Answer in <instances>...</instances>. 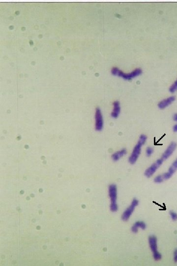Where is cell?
I'll return each instance as SVG.
<instances>
[{
    "mask_svg": "<svg viewBox=\"0 0 177 266\" xmlns=\"http://www.w3.org/2000/svg\"><path fill=\"white\" fill-rule=\"evenodd\" d=\"M111 73L113 75L122 77L124 80H130L132 78H135L141 75L142 73V71L140 68H137L134 71L132 72L131 73H129V74H125V73H123L122 71L119 69L118 68L114 67L112 69Z\"/></svg>",
    "mask_w": 177,
    "mask_h": 266,
    "instance_id": "1",
    "label": "cell"
},
{
    "mask_svg": "<svg viewBox=\"0 0 177 266\" xmlns=\"http://www.w3.org/2000/svg\"><path fill=\"white\" fill-rule=\"evenodd\" d=\"M109 193L111 199V210L112 211H116L118 210L117 204V189L115 184L110 185L109 188Z\"/></svg>",
    "mask_w": 177,
    "mask_h": 266,
    "instance_id": "2",
    "label": "cell"
},
{
    "mask_svg": "<svg viewBox=\"0 0 177 266\" xmlns=\"http://www.w3.org/2000/svg\"><path fill=\"white\" fill-rule=\"evenodd\" d=\"M149 243L150 246L151 250L153 252V256L154 259L156 261H158L161 259L162 256L161 254L159 253L158 251V247H157V239L154 236H150L149 238Z\"/></svg>",
    "mask_w": 177,
    "mask_h": 266,
    "instance_id": "3",
    "label": "cell"
},
{
    "mask_svg": "<svg viewBox=\"0 0 177 266\" xmlns=\"http://www.w3.org/2000/svg\"><path fill=\"white\" fill-rule=\"evenodd\" d=\"M143 145V144L140 143V142H138L136 145L135 146L132 152L131 153L130 156L129 157V162L131 164H134L136 162L137 160L138 159V157L141 153V147Z\"/></svg>",
    "mask_w": 177,
    "mask_h": 266,
    "instance_id": "4",
    "label": "cell"
},
{
    "mask_svg": "<svg viewBox=\"0 0 177 266\" xmlns=\"http://www.w3.org/2000/svg\"><path fill=\"white\" fill-rule=\"evenodd\" d=\"M95 129L97 131H100L103 128V119L101 110L99 108L96 109L95 114Z\"/></svg>",
    "mask_w": 177,
    "mask_h": 266,
    "instance_id": "5",
    "label": "cell"
},
{
    "mask_svg": "<svg viewBox=\"0 0 177 266\" xmlns=\"http://www.w3.org/2000/svg\"><path fill=\"white\" fill-rule=\"evenodd\" d=\"M138 201L136 199H133L131 205L123 213L122 215V220L124 221H127L128 220L133 212L134 211L135 208L138 205Z\"/></svg>",
    "mask_w": 177,
    "mask_h": 266,
    "instance_id": "6",
    "label": "cell"
},
{
    "mask_svg": "<svg viewBox=\"0 0 177 266\" xmlns=\"http://www.w3.org/2000/svg\"><path fill=\"white\" fill-rule=\"evenodd\" d=\"M162 163V159L158 160L154 163L153 164L152 166H150V167H149V168H147L145 172L146 176H147V177H151L154 174V172H156V170L161 166Z\"/></svg>",
    "mask_w": 177,
    "mask_h": 266,
    "instance_id": "7",
    "label": "cell"
},
{
    "mask_svg": "<svg viewBox=\"0 0 177 266\" xmlns=\"http://www.w3.org/2000/svg\"><path fill=\"white\" fill-rule=\"evenodd\" d=\"M177 146V144L175 142H171L170 145L168 146V148H167L166 150L164 152L163 155H162V159L163 160L168 159L173 154V153L174 152V151L175 150Z\"/></svg>",
    "mask_w": 177,
    "mask_h": 266,
    "instance_id": "8",
    "label": "cell"
},
{
    "mask_svg": "<svg viewBox=\"0 0 177 266\" xmlns=\"http://www.w3.org/2000/svg\"><path fill=\"white\" fill-rule=\"evenodd\" d=\"M177 170V159L174 162L171 167L169 168L168 172L166 173L163 174V177L164 179H169L171 177L176 171Z\"/></svg>",
    "mask_w": 177,
    "mask_h": 266,
    "instance_id": "9",
    "label": "cell"
},
{
    "mask_svg": "<svg viewBox=\"0 0 177 266\" xmlns=\"http://www.w3.org/2000/svg\"><path fill=\"white\" fill-rule=\"evenodd\" d=\"M175 100V96H171L170 97H168L166 99L163 100L162 101L160 102L158 104V106L160 109H164L169 106L170 104H171Z\"/></svg>",
    "mask_w": 177,
    "mask_h": 266,
    "instance_id": "10",
    "label": "cell"
},
{
    "mask_svg": "<svg viewBox=\"0 0 177 266\" xmlns=\"http://www.w3.org/2000/svg\"><path fill=\"white\" fill-rule=\"evenodd\" d=\"M120 103L118 101H115L113 103V110L112 112L111 116L114 118H117L120 113Z\"/></svg>",
    "mask_w": 177,
    "mask_h": 266,
    "instance_id": "11",
    "label": "cell"
},
{
    "mask_svg": "<svg viewBox=\"0 0 177 266\" xmlns=\"http://www.w3.org/2000/svg\"><path fill=\"white\" fill-rule=\"evenodd\" d=\"M126 152H127V151L126 149H121L120 150L117 151L115 153H114L112 155V158L114 161H117L118 160H119L121 157H122V156L126 154Z\"/></svg>",
    "mask_w": 177,
    "mask_h": 266,
    "instance_id": "12",
    "label": "cell"
},
{
    "mask_svg": "<svg viewBox=\"0 0 177 266\" xmlns=\"http://www.w3.org/2000/svg\"><path fill=\"white\" fill-rule=\"evenodd\" d=\"M146 227L145 223L143 221L136 222L134 225L133 226L131 230L133 233H137L138 232V229L140 228L142 229H145Z\"/></svg>",
    "mask_w": 177,
    "mask_h": 266,
    "instance_id": "13",
    "label": "cell"
},
{
    "mask_svg": "<svg viewBox=\"0 0 177 266\" xmlns=\"http://www.w3.org/2000/svg\"><path fill=\"white\" fill-rule=\"evenodd\" d=\"M177 90V80L172 84L169 88V91L171 93H174Z\"/></svg>",
    "mask_w": 177,
    "mask_h": 266,
    "instance_id": "14",
    "label": "cell"
},
{
    "mask_svg": "<svg viewBox=\"0 0 177 266\" xmlns=\"http://www.w3.org/2000/svg\"><path fill=\"white\" fill-rule=\"evenodd\" d=\"M164 177H163V174L162 175H159L155 177L154 179V181L156 183H161L164 180Z\"/></svg>",
    "mask_w": 177,
    "mask_h": 266,
    "instance_id": "15",
    "label": "cell"
},
{
    "mask_svg": "<svg viewBox=\"0 0 177 266\" xmlns=\"http://www.w3.org/2000/svg\"><path fill=\"white\" fill-rule=\"evenodd\" d=\"M154 152V150L152 147H149L146 149V154L147 156H150Z\"/></svg>",
    "mask_w": 177,
    "mask_h": 266,
    "instance_id": "16",
    "label": "cell"
},
{
    "mask_svg": "<svg viewBox=\"0 0 177 266\" xmlns=\"http://www.w3.org/2000/svg\"><path fill=\"white\" fill-rule=\"evenodd\" d=\"M170 214L172 220L174 221L177 220V214L176 213H174L173 211H170Z\"/></svg>",
    "mask_w": 177,
    "mask_h": 266,
    "instance_id": "17",
    "label": "cell"
},
{
    "mask_svg": "<svg viewBox=\"0 0 177 266\" xmlns=\"http://www.w3.org/2000/svg\"><path fill=\"white\" fill-rule=\"evenodd\" d=\"M174 261L177 262V249H176L174 252Z\"/></svg>",
    "mask_w": 177,
    "mask_h": 266,
    "instance_id": "18",
    "label": "cell"
},
{
    "mask_svg": "<svg viewBox=\"0 0 177 266\" xmlns=\"http://www.w3.org/2000/svg\"><path fill=\"white\" fill-rule=\"evenodd\" d=\"M173 130L174 132H177V124H176L175 126H174L173 128Z\"/></svg>",
    "mask_w": 177,
    "mask_h": 266,
    "instance_id": "19",
    "label": "cell"
},
{
    "mask_svg": "<svg viewBox=\"0 0 177 266\" xmlns=\"http://www.w3.org/2000/svg\"><path fill=\"white\" fill-rule=\"evenodd\" d=\"M173 119L174 120L177 122V114H175L173 116Z\"/></svg>",
    "mask_w": 177,
    "mask_h": 266,
    "instance_id": "20",
    "label": "cell"
}]
</instances>
